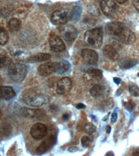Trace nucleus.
<instances>
[{"label":"nucleus","instance_id":"1","mask_svg":"<svg viewBox=\"0 0 139 156\" xmlns=\"http://www.w3.org/2000/svg\"><path fill=\"white\" fill-rule=\"evenodd\" d=\"M22 99L26 105L32 107H40L49 102L48 95L37 88L25 90L23 92Z\"/></svg>","mask_w":139,"mask_h":156},{"label":"nucleus","instance_id":"2","mask_svg":"<svg viewBox=\"0 0 139 156\" xmlns=\"http://www.w3.org/2000/svg\"><path fill=\"white\" fill-rule=\"evenodd\" d=\"M103 31L101 28H96L87 31L84 35V41L89 46L99 48L103 44Z\"/></svg>","mask_w":139,"mask_h":156},{"label":"nucleus","instance_id":"3","mask_svg":"<svg viewBox=\"0 0 139 156\" xmlns=\"http://www.w3.org/2000/svg\"><path fill=\"white\" fill-rule=\"evenodd\" d=\"M27 67L24 64L15 63L10 64L8 69V74L10 79L16 83L22 82L27 74Z\"/></svg>","mask_w":139,"mask_h":156},{"label":"nucleus","instance_id":"4","mask_svg":"<svg viewBox=\"0 0 139 156\" xmlns=\"http://www.w3.org/2000/svg\"><path fill=\"white\" fill-rule=\"evenodd\" d=\"M72 14L68 10L61 9L53 13L51 17V22L57 25L64 24L71 19Z\"/></svg>","mask_w":139,"mask_h":156},{"label":"nucleus","instance_id":"5","mask_svg":"<svg viewBox=\"0 0 139 156\" xmlns=\"http://www.w3.org/2000/svg\"><path fill=\"white\" fill-rule=\"evenodd\" d=\"M60 34L68 42H72L77 37V31L71 25H64L60 28Z\"/></svg>","mask_w":139,"mask_h":156},{"label":"nucleus","instance_id":"6","mask_svg":"<svg viewBox=\"0 0 139 156\" xmlns=\"http://www.w3.org/2000/svg\"><path fill=\"white\" fill-rule=\"evenodd\" d=\"M20 114L25 118L32 119H42L44 116V112L39 109L22 108L20 109Z\"/></svg>","mask_w":139,"mask_h":156},{"label":"nucleus","instance_id":"7","mask_svg":"<svg viewBox=\"0 0 139 156\" xmlns=\"http://www.w3.org/2000/svg\"><path fill=\"white\" fill-rule=\"evenodd\" d=\"M117 37L121 42L125 44H132L136 41L135 34L128 28L126 27L125 26L123 28Z\"/></svg>","mask_w":139,"mask_h":156},{"label":"nucleus","instance_id":"8","mask_svg":"<svg viewBox=\"0 0 139 156\" xmlns=\"http://www.w3.org/2000/svg\"><path fill=\"white\" fill-rule=\"evenodd\" d=\"M47 127L43 123H36L32 126L30 130V134L33 138L41 140L47 134Z\"/></svg>","mask_w":139,"mask_h":156},{"label":"nucleus","instance_id":"9","mask_svg":"<svg viewBox=\"0 0 139 156\" xmlns=\"http://www.w3.org/2000/svg\"><path fill=\"white\" fill-rule=\"evenodd\" d=\"M100 7L105 16H111L115 14L117 6L114 0H101Z\"/></svg>","mask_w":139,"mask_h":156},{"label":"nucleus","instance_id":"10","mask_svg":"<svg viewBox=\"0 0 139 156\" xmlns=\"http://www.w3.org/2000/svg\"><path fill=\"white\" fill-rule=\"evenodd\" d=\"M72 87V81L68 77H64L60 80L57 83V93L62 95L67 93L71 90Z\"/></svg>","mask_w":139,"mask_h":156},{"label":"nucleus","instance_id":"11","mask_svg":"<svg viewBox=\"0 0 139 156\" xmlns=\"http://www.w3.org/2000/svg\"><path fill=\"white\" fill-rule=\"evenodd\" d=\"M56 138L55 136L51 135L48 138L44 140L36 149V153L37 154H43L44 153L48 152L51 148L53 147L55 144Z\"/></svg>","mask_w":139,"mask_h":156},{"label":"nucleus","instance_id":"12","mask_svg":"<svg viewBox=\"0 0 139 156\" xmlns=\"http://www.w3.org/2000/svg\"><path fill=\"white\" fill-rule=\"evenodd\" d=\"M57 62H46L41 65L38 68V73L42 76H48L56 73Z\"/></svg>","mask_w":139,"mask_h":156},{"label":"nucleus","instance_id":"13","mask_svg":"<svg viewBox=\"0 0 139 156\" xmlns=\"http://www.w3.org/2000/svg\"><path fill=\"white\" fill-rule=\"evenodd\" d=\"M83 60L89 65L94 66L97 63L98 55L96 52L90 49H85L82 51Z\"/></svg>","mask_w":139,"mask_h":156},{"label":"nucleus","instance_id":"14","mask_svg":"<svg viewBox=\"0 0 139 156\" xmlns=\"http://www.w3.org/2000/svg\"><path fill=\"white\" fill-rule=\"evenodd\" d=\"M51 49L55 52H63L65 50V45L62 39L57 35H51L49 39Z\"/></svg>","mask_w":139,"mask_h":156},{"label":"nucleus","instance_id":"15","mask_svg":"<svg viewBox=\"0 0 139 156\" xmlns=\"http://www.w3.org/2000/svg\"><path fill=\"white\" fill-rule=\"evenodd\" d=\"M124 27V25L120 22H112L107 24L105 27L106 32L109 35L117 36Z\"/></svg>","mask_w":139,"mask_h":156},{"label":"nucleus","instance_id":"16","mask_svg":"<svg viewBox=\"0 0 139 156\" xmlns=\"http://www.w3.org/2000/svg\"><path fill=\"white\" fill-rule=\"evenodd\" d=\"M102 72L99 69L91 68L86 71L85 77L89 81H92L94 82L99 81L102 79Z\"/></svg>","mask_w":139,"mask_h":156},{"label":"nucleus","instance_id":"17","mask_svg":"<svg viewBox=\"0 0 139 156\" xmlns=\"http://www.w3.org/2000/svg\"><path fill=\"white\" fill-rule=\"evenodd\" d=\"M16 95L15 91L11 87L8 86H1L0 87V96L2 99L5 100H10L14 98Z\"/></svg>","mask_w":139,"mask_h":156},{"label":"nucleus","instance_id":"18","mask_svg":"<svg viewBox=\"0 0 139 156\" xmlns=\"http://www.w3.org/2000/svg\"><path fill=\"white\" fill-rule=\"evenodd\" d=\"M103 53L106 57H107L111 60L117 61L120 58V56H119L117 51L113 47L109 45L104 47Z\"/></svg>","mask_w":139,"mask_h":156},{"label":"nucleus","instance_id":"19","mask_svg":"<svg viewBox=\"0 0 139 156\" xmlns=\"http://www.w3.org/2000/svg\"><path fill=\"white\" fill-rule=\"evenodd\" d=\"M105 93L104 87L100 85V84H96L92 87L90 90V95L94 97V98H98L104 95Z\"/></svg>","mask_w":139,"mask_h":156},{"label":"nucleus","instance_id":"20","mask_svg":"<svg viewBox=\"0 0 139 156\" xmlns=\"http://www.w3.org/2000/svg\"><path fill=\"white\" fill-rule=\"evenodd\" d=\"M70 67V64L67 60H64L57 62V70L56 73L62 74L65 73Z\"/></svg>","mask_w":139,"mask_h":156},{"label":"nucleus","instance_id":"21","mask_svg":"<svg viewBox=\"0 0 139 156\" xmlns=\"http://www.w3.org/2000/svg\"><path fill=\"white\" fill-rule=\"evenodd\" d=\"M51 55L48 53H39L34 56L31 57L29 60L32 62H42L48 61L50 59Z\"/></svg>","mask_w":139,"mask_h":156},{"label":"nucleus","instance_id":"22","mask_svg":"<svg viewBox=\"0 0 139 156\" xmlns=\"http://www.w3.org/2000/svg\"><path fill=\"white\" fill-rule=\"evenodd\" d=\"M136 63L137 62L134 60L125 58V59H123L119 62V66L122 69H127L134 67V66H135Z\"/></svg>","mask_w":139,"mask_h":156},{"label":"nucleus","instance_id":"23","mask_svg":"<svg viewBox=\"0 0 139 156\" xmlns=\"http://www.w3.org/2000/svg\"><path fill=\"white\" fill-rule=\"evenodd\" d=\"M9 28L12 31H17L21 28V23L16 18H12L9 22Z\"/></svg>","mask_w":139,"mask_h":156},{"label":"nucleus","instance_id":"24","mask_svg":"<svg viewBox=\"0 0 139 156\" xmlns=\"http://www.w3.org/2000/svg\"><path fill=\"white\" fill-rule=\"evenodd\" d=\"M9 35L5 29L1 28V31H0V44L3 45H5L9 41Z\"/></svg>","mask_w":139,"mask_h":156},{"label":"nucleus","instance_id":"25","mask_svg":"<svg viewBox=\"0 0 139 156\" xmlns=\"http://www.w3.org/2000/svg\"><path fill=\"white\" fill-rule=\"evenodd\" d=\"M129 90L131 94L135 97L139 96V88L135 83H130L129 85Z\"/></svg>","mask_w":139,"mask_h":156},{"label":"nucleus","instance_id":"26","mask_svg":"<svg viewBox=\"0 0 139 156\" xmlns=\"http://www.w3.org/2000/svg\"><path fill=\"white\" fill-rule=\"evenodd\" d=\"M85 130L88 134H92L96 131V127L91 123H88L85 126Z\"/></svg>","mask_w":139,"mask_h":156},{"label":"nucleus","instance_id":"27","mask_svg":"<svg viewBox=\"0 0 139 156\" xmlns=\"http://www.w3.org/2000/svg\"><path fill=\"white\" fill-rule=\"evenodd\" d=\"M81 142H82V146L83 147H85V148H87L90 145V139L88 137V136H83V137L82 138Z\"/></svg>","mask_w":139,"mask_h":156},{"label":"nucleus","instance_id":"28","mask_svg":"<svg viewBox=\"0 0 139 156\" xmlns=\"http://www.w3.org/2000/svg\"><path fill=\"white\" fill-rule=\"evenodd\" d=\"M9 58L6 56V55H1V67H3V66H6L9 63Z\"/></svg>","mask_w":139,"mask_h":156},{"label":"nucleus","instance_id":"29","mask_svg":"<svg viewBox=\"0 0 139 156\" xmlns=\"http://www.w3.org/2000/svg\"><path fill=\"white\" fill-rule=\"evenodd\" d=\"M2 130H3L4 134H6V136H8L12 131V128L9 126H6L2 128Z\"/></svg>","mask_w":139,"mask_h":156},{"label":"nucleus","instance_id":"30","mask_svg":"<svg viewBox=\"0 0 139 156\" xmlns=\"http://www.w3.org/2000/svg\"><path fill=\"white\" fill-rule=\"evenodd\" d=\"M89 12L92 15H94L96 16H97L99 15V12L98 9L96 7H94V6H93V7H91L90 10H89Z\"/></svg>","mask_w":139,"mask_h":156},{"label":"nucleus","instance_id":"31","mask_svg":"<svg viewBox=\"0 0 139 156\" xmlns=\"http://www.w3.org/2000/svg\"><path fill=\"white\" fill-rule=\"evenodd\" d=\"M124 106L126 107V108L127 109L130 110V111H131V110H132L134 109V103L132 102L131 101H130V102H126L124 104Z\"/></svg>","mask_w":139,"mask_h":156},{"label":"nucleus","instance_id":"32","mask_svg":"<svg viewBox=\"0 0 139 156\" xmlns=\"http://www.w3.org/2000/svg\"><path fill=\"white\" fill-rule=\"evenodd\" d=\"M14 55L15 56V57H17V58H21V57H23L22 56H24V53L23 51H16L15 53H14Z\"/></svg>","mask_w":139,"mask_h":156},{"label":"nucleus","instance_id":"33","mask_svg":"<svg viewBox=\"0 0 139 156\" xmlns=\"http://www.w3.org/2000/svg\"><path fill=\"white\" fill-rule=\"evenodd\" d=\"M117 120V113H115V112L112 113V114L111 115V122H112V123L116 122Z\"/></svg>","mask_w":139,"mask_h":156},{"label":"nucleus","instance_id":"34","mask_svg":"<svg viewBox=\"0 0 139 156\" xmlns=\"http://www.w3.org/2000/svg\"><path fill=\"white\" fill-rule=\"evenodd\" d=\"M134 5L135 9L139 11V0H134Z\"/></svg>","mask_w":139,"mask_h":156},{"label":"nucleus","instance_id":"35","mask_svg":"<svg viewBox=\"0 0 139 156\" xmlns=\"http://www.w3.org/2000/svg\"><path fill=\"white\" fill-rule=\"evenodd\" d=\"M85 105H83L82 103H79L76 105V108L78 109H84L85 108Z\"/></svg>","mask_w":139,"mask_h":156},{"label":"nucleus","instance_id":"36","mask_svg":"<svg viewBox=\"0 0 139 156\" xmlns=\"http://www.w3.org/2000/svg\"><path fill=\"white\" fill-rule=\"evenodd\" d=\"M69 118H70V116H69V114H68V113H65L62 116V119L65 121L69 120Z\"/></svg>","mask_w":139,"mask_h":156},{"label":"nucleus","instance_id":"37","mask_svg":"<svg viewBox=\"0 0 139 156\" xmlns=\"http://www.w3.org/2000/svg\"><path fill=\"white\" fill-rule=\"evenodd\" d=\"M68 151L69 152H77L78 151V148H76V147H70L69 149H68Z\"/></svg>","mask_w":139,"mask_h":156},{"label":"nucleus","instance_id":"38","mask_svg":"<svg viewBox=\"0 0 139 156\" xmlns=\"http://www.w3.org/2000/svg\"><path fill=\"white\" fill-rule=\"evenodd\" d=\"M114 83L115 84H119L121 83V80L120 79V78H119V77H114Z\"/></svg>","mask_w":139,"mask_h":156},{"label":"nucleus","instance_id":"39","mask_svg":"<svg viewBox=\"0 0 139 156\" xmlns=\"http://www.w3.org/2000/svg\"><path fill=\"white\" fill-rule=\"evenodd\" d=\"M111 130H112V129H111L110 126H108V125L107 126V127H106V131H107V134H110V133Z\"/></svg>","mask_w":139,"mask_h":156},{"label":"nucleus","instance_id":"40","mask_svg":"<svg viewBox=\"0 0 139 156\" xmlns=\"http://www.w3.org/2000/svg\"><path fill=\"white\" fill-rule=\"evenodd\" d=\"M115 1H116L117 3H120V4H123V3L126 2L128 1V0H115Z\"/></svg>","mask_w":139,"mask_h":156},{"label":"nucleus","instance_id":"41","mask_svg":"<svg viewBox=\"0 0 139 156\" xmlns=\"http://www.w3.org/2000/svg\"><path fill=\"white\" fill-rule=\"evenodd\" d=\"M133 155H139V152H135L133 154Z\"/></svg>","mask_w":139,"mask_h":156},{"label":"nucleus","instance_id":"42","mask_svg":"<svg viewBox=\"0 0 139 156\" xmlns=\"http://www.w3.org/2000/svg\"><path fill=\"white\" fill-rule=\"evenodd\" d=\"M138 76H139V73H138Z\"/></svg>","mask_w":139,"mask_h":156}]
</instances>
